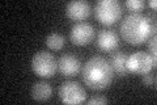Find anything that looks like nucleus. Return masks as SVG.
Masks as SVG:
<instances>
[{"mask_svg": "<svg viewBox=\"0 0 157 105\" xmlns=\"http://www.w3.org/2000/svg\"><path fill=\"white\" fill-rule=\"evenodd\" d=\"M94 37V28L88 22H77L72 26L70 39L76 46H85L90 43Z\"/></svg>", "mask_w": 157, "mask_h": 105, "instance_id": "7", "label": "nucleus"}, {"mask_svg": "<svg viewBox=\"0 0 157 105\" xmlns=\"http://www.w3.org/2000/svg\"><path fill=\"white\" fill-rule=\"evenodd\" d=\"M119 45V37L111 29H102L97 37V46L102 51H113Z\"/></svg>", "mask_w": 157, "mask_h": 105, "instance_id": "10", "label": "nucleus"}, {"mask_svg": "<svg viewBox=\"0 0 157 105\" xmlns=\"http://www.w3.org/2000/svg\"><path fill=\"white\" fill-rule=\"evenodd\" d=\"M148 50H149V53H151V55L152 57H156V36H153V38L149 41L148 43Z\"/></svg>", "mask_w": 157, "mask_h": 105, "instance_id": "17", "label": "nucleus"}, {"mask_svg": "<svg viewBox=\"0 0 157 105\" xmlns=\"http://www.w3.org/2000/svg\"><path fill=\"white\" fill-rule=\"evenodd\" d=\"M32 68L36 75L41 78H51L58 70V62L55 57L46 50H39L32 58Z\"/></svg>", "mask_w": 157, "mask_h": 105, "instance_id": "4", "label": "nucleus"}, {"mask_svg": "<svg viewBox=\"0 0 157 105\" xmlns=\"http://www.w3.org/2000/svg\"><path fill=\"white\" fill-rule=\"evenodd\" d=\"M58 70L63 76H75L80 71V61L72 54H64L58 61Z\"/></svg>", "mask_w": 157, "mask_h": 105, "instance_id": "9", "label": "nucleus"}, {"mask_svg": "<svg viewBox=\"0 0 157 105\" xmlns=\"http://www.w3.org/2000/svg\"><path fill=\"white\" fill-rule=\"evenodd\" d=\"M148 4H149V7L151 8H156V6H157V3H156V0H149V2H148Z\"/></svg>", "mask_w": 157, "mask_h": 105, "instance_id": "18", "label": "nucleus"}, {"mask_svg": "<svg viewBox=\"0 0 157 105\" xmlns=\"http://www.w3.org/2000/svg\"><path fill=\"white\" fill-rule=\"evenodd\" d=\"M90 4L85 0H73L66 6V14L68 18L73 21H81L89 17L90 14Z\"/></svg>", "mask_w": 157, "mask_h": 105, "instance_id": "8", "label": "nucleus"}, {"mask_svg": "<svg viewBox=\"0 0 157 105\" xmlns=\"http://www.w3.org/2000/svg\"><path fill=\"white\" fill-rule=\"evenodd\" d=\"M126 62H127V55L122 51H118L115 53L111 58V67H113V71H115L118 75L121 76H126L128 74V70H127L126 66Z\"/></svg>", "mask_w": 157, "mask_h": 105, "instance_id": "12", "label": "nucleus"}, {"mask_svg": "<svg viewBox=\"0 0 157 105\" xmlns=\"http://www.w3.org/2000/svg\"><path fill=\"white\" fill-rule=\"evenodd\" d=\"M123 13L122 4L117 0H101L96 3L94 16L104 25H113L121 18Z\"/></svg>", "mask_w": 157, "mask_h": 105, "instance_id": "3", "label": "nucleus"}, {"mask_svg": "<svg viewBox=\"0 0 157 105\" xmlns=\"http://www.w3.org/2000/svg\"><path fill=\"white\" fill-rule=\"evenodd\" d=\"M113 67L110 62L104 57L94 55L89 58L82 68V80L86 87L94 91L107 88L113 82Z\"/></svg>", "mask_w": 157, "mask_h": 105, "instance_id": "1", "label": "nucleus"}, {"mask_svg": "<svg viewBox=\"0 0 157 105\" xmlns=\"http://www.w3.org/2000/svg\"><path fill=\"white\" fill-rule=\"evenodd\" d=\"M126 6L128 7L131 11L137 12V11H143L145 7V3H144V0H127Z\"/></svg>", "mask_w": 157, "mask_h": 105, "instance_id": "14", "label": "nucleus"}, {"mask_svg": "<svg viewBox=\"0 0 157 105\" xmlns=\"http://www.w3.org/2000/svg\"><path fill=\"white\" fill-rule=\"evenodd\" d=\"M64 42H66V38L60 33H51L46 37V45L51 50H60L64 46Z\"/></svg>", "mask_w": 157, "mask_h": 105, "instance_id": "13", "label": "nucleus"}, {"mask_svg": "<svg viewBox=\"0 0 157 105\" xmlns=\"http://www.w3.org/2000/svg\"><path fill=\"white\" fill-rule=\"evenodd\" d=\"M156 36V26H152L151 20L139 12L130 13L121 22V36L131 45H141L151 37Z\"/></svg>", "mask_w": 157, "mask_h": 105, "instance_id": "2", "label": "nucleus"}, {"mask_svg": "<svg viewBox=\"0 0 157 105\" xmlns=\"http://www.w3.org/2000/svg\"><path fill=\"white\" fill-rule=\"evenodd\" d=\"M143 84L145 87H155L156 86V75L155 74H149L147 72L143 75Z\"/></svg>", "mask_w": 157, "mask_h": 105, "instance_id": "15", "label": "nucleus"}, {"mask_svg": "<svg viewBox=\"0 0 157 105\" xmlns=\"http://www.w3.org/2000/svg\"><path fill=\"white\" fill-rule=\"evenodd\" d=\"M89 103L90 105H105L107 103V100L104 96H93L89 99Z\"/></svg>", "mask_w": 157, "mask_h": 105, "instance_id": "16", "label": "nucleus"}, {"mask_svg": "<svg viewBox=\"0 0 157 105\" xmlns=\"http://www.w3.org/2000/svg\"><path fill=\"white\" fill-rule=\"evenodd\" d=\"M126 66L128 72L135 75H144L147 72H151V70L156 67V57H152L145 51H135L130 57H127Z\"/></svg>", "mask_w": 157, "mask_h": 105, "instance_id": "5", "label": "nucleus"}, {"mask_svg": "<svg viewBox=\"0 0 157 105\" xmlns=\"http://www.w3.org/2000/svg\"><path fill=\"white\" fill-rule=\"evenodd\" d=\"M52 87L47 82H37L32 87V97L37 101H46L51 97Z\"/></svg>", "mask_w": 157, "mask_h": 105, "instance_id": "11", "label": "nucleus"}, {"mask_svg": "<svg viewBox=\"0 0 157 105\" xmlns=\"http://www.w3.org/2000/svg\"><path fill=\"white\" fill-rule=\"evenodd\" d=\"M59 99L62 103L76 105L85 101L86 92L77 82H64L59 88Z\"/></svg>", "mask_w": 157, "mask_h": 105, "instance_id": "6", "label": "nucleus"}]
</instances>
